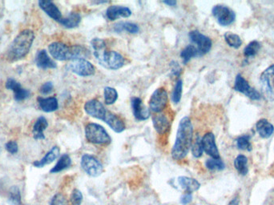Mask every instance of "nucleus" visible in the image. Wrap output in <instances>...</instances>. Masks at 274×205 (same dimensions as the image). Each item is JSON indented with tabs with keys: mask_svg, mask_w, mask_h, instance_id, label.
Returning a JSON list of instances; mask_svg holds the SVG:
<instances>
[{
	"mask_svg": "<svg viewBox=\"0 0 274 205\" xmlns=\"http://www.w3.org/2000/svg\"><path fill=\"white\" fill-rule=\"evenodd\" d=\"M193 139V127L189 116H185L179 123L176 140L172 146V159L181 160L187 156L191 149Z\"/></svg>",
	"mask_w": 274,
	"mask_h": 205,
	"instance_id": "1",
	"label": "nucleus"
},
{
	"mask_svg": "<svg viewBox=\"0 0 274 205\" xmlns=\"http://www.w3.org/2000/svg\"><path fill=\"white\" fill-rule=\"evenodd\" d=\"M35 40V34L26 29L19 33L9 47L7 59L9 62H16L24 59L30 51Z\"/></svg>",
	"mask_w": 274,
	"mask_h": 205,
	"instance_id": "2",
	"label": "nucleus"
},
{
	"mask_svg": "<svg viewBox=\"0 0 274 205\" xmlns=\"http://www.w3.org/2000/svg\"><path fill=\"white\" fill-rule=\"evenodd\" d=\"M51 55L59 61H73L76 59H86L89 56V51L81 45L68 46L60 42H54L48 47Z\"/></svg>",
	"mask_w": 274,
	"mask_h": 205,
	"instance_id": "3",
	"label": "nucleus"
},
{
	"mask_svg": "<svg viewBox=\"0 0 274 205\" xmlns=\"http://www.w3.org/2000/svg\"><path fill=\"white\" fill-rule=\"evenodd\" d=\"M94 56L100 65L109 70H118L124 65V58L115 51L102 50L93 51Z\"/></svg>",
	"mask_w": 274,
	"mask_h": 205,
	"instance_id": "4",
	"label": "nucleus"
},
{
	"mask_svg": "<svg viewBox=\"0 0 274 205\" xmlns=\"http://www.w3.org/2000/svg\"><path fill=\"white\" fill-rule=\"evenodd\" d=\"M85 137L91 144L109 145L111 143V138L105 128L96 123H90L86 126Z\"/></svg>",
	"mask_w": 274,
	"mask_h": 205,
	"instance_id": "5",
	"label": "nucleus"
},
{
	"mask_svg": "<svg viewBox=\"0 0 274 205\" xmlns=\"http://www.w3.org/2000/svg\"><path fill=\"white\" fill-rule=\"evenodd\" d=\"M262 95L266 101H274V64L264 71L261 76Z\"/></svg>",
	"mask_w": 274,
	"mask_h": 205,
	"instance_id": "6",
	"label": "nucleus"
},
{
	"mask_svg": "<svg viewBox=\"0 0 274 205\" xmlns=\"http://www.w3.org/2000/svg\"><path fill=\"white\" fill-rule=\"evenodd\" d=\"M81 168L85 173L91 177H98L104 172L101 162L94 155L84 154L81 158Z\"/></svg>",
	"mask_w": 274,
	"mask_h": 205,
	"instance_id": "7",
	"label": "nucleus"
},
{
	"mask_svg": "<svg viewBox=\"0 0 274 205\" xmlns=\"http://www.w3.org/2000/svg\"><path fill=\"white\" fill-rule=\"evenodd\" d=\"M212 13L218 24L221 26H228L233 24L236 20L235 12L223 5H216L212 10Z\"/></svg>",
	"mask_w": 274,
	"mask_h": 205,
	"instance_id": "8",
	"label": "nucleus"
},
{
	"mask_svg": "<svg viewBox=\"0 0 274 205\" xmlns=\"http://www.w3.org/2000/svg\"><path fill=\"white\" fill-rule=\"evenodd\" d=\"M189 37L192 44H196L199 56L206 55L211 50L212 40L207 37L206 35L201 34L200 31L196 30L190 31Z\"/></svg>",
	"mask_w": 274,
	"mask_h": 205,
	"instance_id": "9",
	"label": "nucleus"
},
{
	"mask_svg": "<svg viewBox=\"0 0 274 205\" xmlns=\"http://www.w3.org/2000/svg\"><path fill=\"white\" fill-rule=\"evenodd\" d=\"M168 101V96L163 87L156 90L149 101V109L155 113H161L165 108Z\"/></svg>",
	"mask_w": 274,
	"mask_h": 205,
	"instance_id": "10",
	"label": "nucleus"
},
{
	"mask_svg": "<svg viewBox=\"0 0 274 205\" xmlns=\"http://www.w3.org/2000/svg\"><path fill=\"white\" fill-rule=\"evenodd\" d=\"M68 68L79 77H87L94 76L96 68L86 59H79L69 63Z\"/></svg>",
	"mask_w": 274,
	"mask_h": 205,
	"instance_id": "11",
	"label": "nucleus"
},
{
	"mask_svg": "<svg viewBox=\"0 0 274 205\" xmlns=\"http://www.w3.org/2000/svg\"><path fill=\"white\" fill-rule=\"evenodd\" d=\"M234 90L237 91V92L243 93V94L248 96V98H250L252 101H259V100H261V94L257 92V90L252 88L241 74H238L236 77Z\"/></svg>",
	"mask_w": 274,
	"mask_h": 205,
	"instance_id": "12",
	"label": "nucleus"
},
{
	"mask_svg": "<svg viewBox=\"0 0 274 205\" xmlns=\"http://www.w3.org/2000/svg\"><path fill=\"white\" fill-rule=\"evenodd\" d=\"M84 111L88 116L103 121L108 109L102 102L97 100H91L85 103Z\"/></svg>",
	"mask_w": 274,
	"mask_h": 205,
	"instance_id": "13",
	"label": "nucleus"
},
{
	"mask_svg": "<svg viewBox=\"0 0 274 205\" xmlns=\"http://www.w3.org/2000/svg\"><path fill=\"white\" fill-rule=\"evenodd\" d=\"M5 87L8 90L13 91L14 98L17 102L24 101L29 98L30 96V91L24 89L19 82L12 78H8L6 81Z\"/></svg>",
	"mask_w": 274,
	"mask_h": 205,
	"instance_id": "14",
	"label": "nucleus"
},
{
	"mask_svg": "<svg viewBox=\"0 0 274 205\" xmlns=\"http://www.w3.org/2000/svg\"><path fill=\"white\" fill-rule=\"evenodd\" d=\"M131 106L133 115L137 120H146L150 117V109H148L139 97L131 98Z\"/></svg>",
	"mask_w": 274,
	"mask_h": 205,
	"instance_id": "15",
	"label": "nucleus"
},
{
	"mask_svg": "<svg viewBox=\"0 0 274 205\" xmlns=\"http://www.w3.org/2000/svg\"><path fill=\"white\" fill-rule=\"evenodd\" d=\"M201 144L203 150L208 155H210L213 159H220V153L216 144L215 136L212 132L205 134L201 138Z\"/></svg>",
	"mask_w": 274,
	"mask_h": 205,
	"instance_id": "16",
	"label": "nucleus"
},
{
	"mask_svg": "<svg viewBox=\"0 0 274 205\" xmlns=\"http://www.w3.org/2000/svg\"><path fill=\"white\" fill-rule=\"evenodd\" d=\"M152 124L155 130L160 135H165L169 131L171 122L164 114L157 113L152 117Z\"/></svg>",
	"mask_w": 274,
	"mask_h": 205,
	"instance_id": "17",
	"label": "nucleus"
},
{
	"mask_svg": "<svg viewBox=\"0 0 274 205\" xmlns=\"http://www.w3.org/2000/svg\"><path fill=\"white\" fill-rule=\"evenodd\" d=\"M39 6L49 17L52 18L55 21L59 23V21L63 19L59 9L52 1L40 0L39 1Z\"/></svg>",
	"mask_w": 274,
	"mask_h": 205,
	"instance_id": "18",
	"label": "nucleus"
},
{
	"mask_svg": "<svg viewBox=\"0 0 274 205\" xmlns=\"http://www.w3.org/2000/svg\"><path fill=\"white\" fill-rule=\"evenodd\" d=\"M35 62L38 68L43 70L55 69L57 68L56 63L51 59L46 50H40L36 53Z\"/></svg>",
	"mask_w": 274,
	"mask_h": 205,
	"instance_id": "19",
	"label": "nucleus"
},
{
	"mask_svg": "<svg viewBox=\"0 0 274 205\" xmlns=\"http://www.w3.org/2000/svg\"><path fill=\"white\" fill-rule=\"evenodd\" d=\"M132 16V11L129 7L113 5L107 9L106 17L110 21H114L119 18H129Z\"/></svg>",
	"mask_w": 274,
	"mask_h": 205,
	"instance_id": "20",
	"label": "nucleus"
},
{
	"mask_svg": "<svg viewBox=\"0 0 274 205\" xmlns=\"http://www.w3.org/2000/svg\"><path fill=\"white\" fill-rule=\"evenodd\" d=\"M103 121L106 123L107 125H109L116 133H121L125 130V128H126L124 121L109 110L107 111L105 119L103 120Z\"/></svg>",
	"mask_w": 274,
	"mask_h": 205,
	"instance_id": "21",
	"label": "nucleus"
},
{
	"mask_svg": "<svg viewBox=\"0 0 274 205\" xmlns=\"http://www.w3.org/2000/svg\"><path fill=\"white\" fill-rule=\"evenodd\" d=\"M177 183L186 193L192 194L200 188V183L196 179L188 177H180L177 179Z\"/></svg>",
	"mask_w": 274,
	"mask_h": 205,
	"instance_id": "22",
	"label": "nucleus"
},
{
	"mask_svg": "<svg viewBox=\"0 0 274 205\" xmlns=\"http://www.w3.org/2000/svg\"><path fill=\"white\" fill-rule=\"evenodd\" d=\"M37 102L39 107L44 112H48V113L53 112L59 108V102L55 97H48V98L38 97Z\"/></svg>",
	"mask_w": 274,
	"mask_h": 205,
	"instance_id": "23",
	"label": "nucleus"
},
{
	"mask_svg": "<svg viewBox=\"0 0 274 205\" xmlns=\"http://www.w3.org/2000/svg\"><path fill=\"white\" fill-rule=\"evenodd\" d=\"M256 129L261 138L267 139L273 135L274 131V125L266 119L259 120L256 125Z\"/></svg>",
	"mask_w": 274,
	"mask_h": 205,
	"instance_id": "24",
	"label": "nucleus"
},
{
	"mask_svg": "<svg viewBox=\"0 0 274 205\" xmlns=\"http://www.w3.org/2000/svg\"><path fill=\"white\" fill-rule=\"evenodd\" d=\"M59 153H60V150H59V147L54 146L46 154L44 158H42L40 160L34 162L33 165L36 168H43L44 166L47 165V164H50L59 156Z\"/></svg>",
	"mask_w": 274,
	"mask_h": 205,
	"instance_id": "25",
	"label": "nucleus"
},
{
	"mask_svg": "<svg viewBox=\"0 0 274 205\" xmlns=\"http://www.w3.org/2000/svg\"><path fill=\"white\" fill-rule=\"evenodd\" d=\"M48 127V120H46L45 117L40 116L39 118H38L35 125L33 126L32 129L33 136L35 140H44L45 139L44 131Z\"/></svg>",
	"mask_w": 274,
	"mask_h": 205,
	"instance_id": "26",
	"label": "nucleus"
},
{
	"mask_svg": "<svg viewBox=\"0 0 274 205\" xmlns=\"http://www.w3.org/2000/svg\"><path fill=\"white\" fill-rule=\"evenodd\" d=\"M81 22V16L77 12H72L70 13L66 18H63L59 21V24L66 28H75L79 26V24Z\"/></svg>",
	"mask_w": 274,
	"mask_h": 205,
	"instance_id": "27",
	"label": "nucleus"
},
{
	"mask_svg": "<svg viewBox=\"0 0 274 205\" xmlns=\"http://www.w3.org/2000/svg\"><path fill=\"white\" fill-rule=\"evenodd\" d=\"M71 165H72V159L68 154H63V155H61V157L57 162V164L51 169L50 173H60L62 171L65 170L67 168H69Z\"/></svg>",
	"mask_w": 274,
	"mask_h": 205,
	"instance_id": "28",
	"label": "nucleus"
},
{
	"mask_svg": "<svg viewBox=\"0 0 274 205\" xmlns=\"http://www.w3.org/2000/svg\"><path fill=\"white\" fill-rule=\"evenodd\" d=\"M113 30L117 33L124 31L131 33V34H136V33L139 32V26L133 23L120 22L115 24Z\"/></svg>",
	"mask_w": 274,
	"mask_h": 205,
	"instance_id": "29",
	"label": "nucleus"
},
{
	"mask_svg": "<svg viewBox=\"0 0 274 205\" xmlns=\"http://www.w3.org/2000/svg\"><path fill=\"white\" fill-rule=\"evenodd\" d=\"M199 56L198 51L196 47L194 45H188L185 47L181 52V59H183V63L186 64L191 60L194 57Z\"/></svg>",
	"mask_w": 274,
	"mask_h": 205,
	"instance_id": "30",
	"label": "nucleus"
},
{
	"mask_svg": "<svg viewBox=\"0 0 274 205\" xmlns=\"http://www.w3.org/2000/svg\"><path fill=\"white\" fill-rule=\"evenodd\" d=\"M248 159L246 155H239L234 160V167L241 175L246 176L248 173Z\"/></svg>",
	"mask_w": 274,
	"mask_h": 205,
	"instance_id": "31",
	"label": "nucleus"
},
{
	"mask_svg": "<svg viewBox=\"0 0 274 205\" xmlns=\"http://www.w3.org/2000/svg\"><path fill=\"white\" fill-rule=\"evenodd\" d=\"M224 40L226 41L228 46L233 48H239L242 45V40L239 35L233 32H226L224 34Z\"/></svg>",
	"mask_w": 274,
	"mask_h": 205,
	"instance_id": "32",
	"label": "nucleus"
},
{
	"mask_svg": "<svg viewBox=\"0 0 274 205\" xmlns=\"http://www.w3.org/2000/svg\"><path fill=\"white\" fill-rule=\"evenodd\" d=\"M104 95H105V101L106 105L113 104L115 101H117L118 92L113 87H105Z\"/></svg>",
	"mask_w": 274,
	"mask_h": 205,
	"instance_id": "33",
	"label": "nucleus"
},
{
	"mask_svg": "<svg viewBox=\"0 0 274 205\" xmlns=\"http://www.w3.org/2000/svg\"><path fill=\"white\" fill-rule=\"evenodd\" d=\"M260 49H261V44H259V42L252 41L245 48L244 55L246 57L255 56Z\"/></svg>",
	"mask_w": 274,
	"mask_h": 205,
	"instance_id": "34",
	"label": "nucleus"
},
{
	"mask_svg": "<svg viewBox=\"0 0 274 205\" xmlns=\"http://www.w3.org/2000/svg\"><path fill=\"white\" fill-rule=\"evenodd\" d=\"M205 166L210 171H221L224 168V162L220 159H209L205 162Z\"/></svg>",
	"mask_w": 274,
	"mask_h": 205,
	"instance_id": "35",
	"label": "nucleus"
},
{
	"mask_svg": "<svg viewBox=\"0 0 274 205\" xmlns=\"http://www.w3.org/2000/svg\"><path fill=\"white\" fill-rule=\"evenodd\" d=\"M9 202L12 205H21V194L20 189L16 186H14L9 192Z\"/></svg>",
	"mask_w": 274,
	"mask_h": 205,
	"instance_id": "36",
	"label": "nucleus"
},
{
	"mask_svg": "<svg viewBox=\"0 0 274 205\" xmlns=\"http://www.w3.org/2000/svg\"><path fill=\"white\" fill-rule=\"evenodd\" d=\"M237 146L241 150L251 151L252 145L250 143V136L245 135L237 138Z\"/></svg>",
	"mask_w": 274,
	"mask_h": 205,
	"instance_id": "37",
	"label": "nucleus"
},
{
	"mask_svg": "<svg viewBox=\"0 0 274 205\" xmlns=\"http://www.w3.org/2000/svg\"><path fill=\"white\" fill-rule=\"evenodd\" d=\"M183 92V81L181 79H179L176 81V84H175L174 89L172 92V100L174 103L177 104L180 102L181 100V96H182Z\"/></svg>",
	"mask_w": 274,
	"mask_h": 205,
	"instance_id": "38",
	"label": "nucleus"
},
{
	"mask_svg": "<svg viewBox=\"0 0 274 205\" xmlns=\"http://www.w3.org/2000/svg\"><path fill=\"white\" fill-rule=\"evenodd\" d=\"M191 149L194 157L200 158L202 156L204 150H203L202 144H201V138L200 136H197L195 139V141L192 144Z\"/></svg>",
	"mask_w": 274,
	"mask_h": 205,
	"instance_id": "39",
	"label": "nucleus"
},
{
	"mask_svg": "<svg viewBox=\"0 0 274 205\" xmlns=\"http://www.w3.org/2000/svg\"><path fill=\"white\" fill-rule=\"evenodd\" d=\"M83 194L82 192L78 189H74L72 191L70 201L72 205H81L83 201Z\"/></svg>",
	"mask_w": 274,
	"mask_h": 205,
	"instance_id": "40",
	"label": "nucleus"
},
{
	"mask_svg": "<svg viewBox=\"0 0 274 205\" xmlns=\"http://www.w3.org/2000/svg\"><path fill=\"white\" fill-rule=\"evenodd\" d=\"M91 47L93 48L94 51L102 50L106 48V44L105 40H101L100 38H95L91 41Z\"/></svg>",
	"mask_w": 274,
	"mask_h": 205,
	"instance_id": "41",
	"label": "nucleus"
},
{
	"mask_svg": "<svg viewBox=\"0 0 274 205\" xmlns=\"http://www.w3.org/2000/svg\"><path fill=\"white\" fill-rule=\"evenodd\" d=\"M50 205H68V201L63 195L58 193L53 197Z\"/></svg>",
	"mask_w": 274,
	"mask_h": 205,
	"instance_id": "42",
	"label": "nucleus"
},
{
	"mask_svg": "<svg viewBox=\"0 0 274 205\" xmlns=\"http://www.w3.org/2000/svg\"><path fill=\"white\" fill-rule=\"evenodd\" d=\"M54 89V86L52 82H46L39 88V92L43 95L50 94L51 92H53Z\"/></svg>",
	"mask_w": 274,
	"mask_h": 205,
	"instance_id": "43",
	"label": "nucleus"
},
{
	"mask_svg": "<svg viewBox=\"0 0 274 205\" xmlns=\"http://www.w3.org/2000/svg\"><path fill=\"white\" fill-rule=\"evenodd\" d=\"M5 149L11 154H15L19 151V147H18L17 143L15 141H8L7 144H5Z\"/></svg>",
	"mask_w": 274,
	"mask_h": 205,
	"instance_id": "44",
	"label": "nucleus"
},
{
	"mask_svg": "<svg viewBox=\"0 0 274 205\" xmlns=\"http://www.w3.org/2000/svg\"><path fill=\"white\" fill-rule=\"evenodd\" d=\"M192 201V195L190 193H185L181 198V204L183 205H187L191 203Z\"/></svg>",
	"mask_w": 274,
	"mask_h": 205,
	"instance_id": "45",
	"label": "nucleus"
},
{
	"mask_svg": "<svg viewBox=\"0 0 274 205\" xmlns=\"http://www.w3.org/2000/svg\"><path fill=\"white\" fill-rule=\"evenodd\" d=\"M172 71L174 76L178 77H180V75L181 73V69L180 68V66L178 65V63H175L174 65L172 66Z\"/></svg>",
	"mask_w": 274,
	"mask_h": 205,
	"instance_id": "46",
	"label": "nucleus"
},
{
	"mask_svg": "<svg viewBox=\"0 0 274 205\" xmlns=\"http://www.w3.org/2000/svg\"><path fill=\"white\" fill-rule=\"evenodd\" d=\"M163 2L164 4L169 6V7H174L177 3L175 0H166V1H163Z\"/></svg>",
	"mask_w": 274,
	"mask_h": 205,
	"instance_id": "47",
	"label": "nucleus"
},
{
	"mask_svg": "<svg viewBox=\"0 0 274 205\" xmlns=\"http://www.w3.org/2000/svg\"><path fill=\"white\" fill-rule=\"evenodd\" d=\"M239 205V200L237 198L233 199V201H231L229 205Z\"/></svg>",
	"mask_w": 274,
	"mask_h": 205,
	"instance_id": "48",
	"label": "nucleus"
},
{
	"mask_svg": "<svg viewBox=\"0 0 274 205\" xmlns=\"http://www.w3.org/2000/svg\"><path fill=\"white\" fill-rule=\"evenodd\" d=\"M0 42H1V38H0Z\"/></svg>",
	"mask_w": 274,
	"mask_h": 205,
	"instance_id": "49",
	"label": "nucleus"
}]
</instances>
